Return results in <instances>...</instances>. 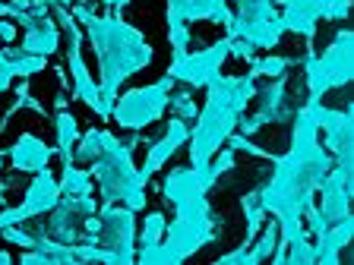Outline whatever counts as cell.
Masks as SVG:
<instances>
[{"label":"cell","instance_id":"6da1fadb","mask_svg":"<svg viewBox=\"0 0 354 265\" xmlns=\"http://www.w3.org/2000/svg\"><path fill=\"white\" fill-rule=\"evenodd\" d=\"M317 108H319V98H307V104L295 110L291 146H288L285 155H275L272 177L257 186L266 215H275V221H279V243L272 250L275 265H285V243L291 237L307 234L304 208L313 202L319 180L332 168V155L317 139L319 136Z\"/></svg>","mask_w":354,"mask_h":265},{"label":"cell","instance_id":"7a4b0ae2","mask_svg":"<svg viewBox=\"0 0 354 265\" xmlns=\"http://www.w3.org/2000/svg\"><path fill=\"white\" fill-rule=\"evenodd\" d=\"M73 19H80L86 26V38L98 57L102 98L111 108L114 98L120 95V86L152 63V57H155L152 44L146 41V35L136 26L124 22L120 13L98 16L86 0H73Z\"/></svg>","mask_w":354,"mask_h":265},{"label":"cell","instance_id":"3957f363","mask_svg":"<svg viewBox=\"0 0 354 265\" xmlns=\"http://www.w3.org/2000/svg\"><path fill=\"white\" fill-rule=\"evenodd\" d=\"M257 95V76H212L206 82V104L196 110V126L190 130V168H206L228 136L237 130L243 110Z\"/></svg>","mask_w":354,"mask_h":265},{"label":"cell","instance_id":"277c9868","mask_svg":"<svg viewBox=\"0 0 354 265\" xmlns=\"http://www.w3.org/2000/svg\"><path fill=\"white\" fill-rule=\"evenodd\" d=\"M177 218L165 228V237L158 246L152 250H140L136 253V262L140 265H177L190 259L193 253H199L203 246L215 243L218 237V218H215L212 206L199 202V206H184L174 208Z\"/></svg>","mask_w":354,"mask_h":265},{"label":"cell","instance_id":"5b68a950","mask_svg":"<svg viewBox=\"0 0 354 265\" xmlns=\"http://www.w3.org/2000/svg\"><path fill=\"white\" fill-rule=\"evenodd\" d=\"M140 142V136H130L127 142L111 139V146L92 161L88 174L98 180V193H102V206H120L140 212L146 208V180L140 177V168L133 164V146Z\"/></svg>","mask_w":354,"mask_h":265},{"label":"cell","instance_id":"8992f818","mask_svg":"<svg viewBox=\"0 0 354 265\" xmlns=\"http://www.w3.org/2000/svg\"><path fill=\"white\" fill-rule=\"evenodd\" d=\"M297 63L304 66L310 98H323L329 88H342L354 76V35L342 29L323 54L307 51Z\"/></svg>","mask_w":354,"mask_h":265},{"label":"cell","instance_id":"52a82bcc","mask_svg":"<svg viewBox=\"0 0 354 265\" xmlns=\"http://www.w3.org/2000/svg\"><path fill=\"white\" fill-rule=\"evenodd\" d=\"M51 16L57 19L60 41H64V48H66V66H70V76H73V95L80 98V101H86L102 120H111V108L104 104V98H102V86L92 79L86 60H82V32H80V22L73 19V13H70V10L60 7V3H54V0H51Z\"/></svg>","mask_w":354,"mask_h":265},{"label":"cell","instance_id":"ba28073f","mask_svg":"<svg viewBox=\"0 0 354 265\" xmlns=\"http://www.w3.org/2000/svg\"><path fill=\"white\" fill-rule=\"evenodd\" d=\"M275 3H285V0H237V10L228 26V38L250 44L257 51L259 48H275L285 35Z\"/></svg>","mask_w":354,"mask_h":265},{"label":"cell","instance_id":"9c48e42d","mask_svg":"<svg viewBox=\"0 0 354 265\" xmlns=\"http://www.w3.org/2000/svg\"><path fill=\"white\" fill-rule=\"evenodd\" d=\"M171 88H174V79H171V76H162V79L152 82V86L130 88V92L114 98L111 117L118 120V126H124V130H130V132L146 130L149 124L162 120V114L168 110Z\"/></svg>","mask_w":354,"mask_h":265},{"label":"cell","instance_id":"30bf717a","mask_svg":"<svg viewBox=\"0 0 354 265\" xmlns=\"http://www.w3.org/2000/svg\"><path fill=\"white\" fill-rule=\"evenodd\" d=\"M228 0H168V41L171 54H184L190 48V22L206 19L215 26H231Z\"/></svg>","mask_w":354,"mask_h":265},{"label":"cell","instance_id":"8fae6325","mask_svg":"<svg viewBox=\"0 0 354 265\" xmlns=\"http://www.w3.org/2000/svg\"><path fill=\"white\" fill-rule=\"evenodd\" d=\"M98 212V202L88 196H60L57 206L48 212V218L32 224V234L38 237H51L60 243H80L86 234V221Z\"/></svg>","mask_w":354,"mask_h":265},{"label":"cell","instance_id":"7c38bea8","mask_svg":"<svg viewBox=\"0 0 354 265\" xmlns=\"http://www.w3.org/2000/svg\"><path fill=\"white\" fill-rule=\"evenodd\" d=\"M228 57H231V41L221 38V41L209 44V48H203L196 54L190 51L171 54V66L165 76H171L174 82H184L190 88H206V82L221 73V63Z\"/></svg>","mask_w":354,"mask_h":265},{"label":"cell","instance_id":"4fadbf2b","mask_svg":"<svg viewBox=\"0 0 354 265\" xmlns=\"http://www.w3.org/2000/svg\"><path fill=\"white\" fill-rule=\"evenodd\" d=\"M95 215H98L95 243L111 253H118L124 265H133L136 262V212L114 202V206H102Z\"/></svg>","mask_w":354,"mask_h":265},{"label":"cell","instance_id":"5bb4252c","mask_svg":"<svg viewBox=\"0 0 354 265\" xmlns=\"http://www.w3.org/2000/svg\"><path fill=\"white\" fill-rule=\"evenodd\" d=\"M57 199H60L57 177H54L48 168L35 170V177H32V184H29V190H26V196H22L19 206L16 208H0V228L41 218V215H48L54 206H57Z\"/></svg>","mask_w":354,"mask_h":265},{"label":"cell","instance_id":"9a60e30c","mask_svg":"<svg viewBox=\"0 0 354 265\" xmlns=\"http://www.w3.org/2000/svg\"><path fill=\"white\" fill-rule=\"evenodd\" d=\"M317 126L326 132V148L332 155V164L348 174H354V114L348 110H332L323 108L319 101L317 108Z\"/></svg>","mask_w":354,"mask_h":265},{"label":"cell","instance_id":"2e32d148","mask_svg":"<svg viewBox=\"0 0 354 265\" xmlns=\"http://www.w3.org/2000/svg\"><path fill=\"white\" fill-rule=\"evenodd\" d=\"M257 110L253 114H247V117H241V124H237V130L243 132V136H253L257 130H263L266 124H285L288 117H291V108H288V76H275L269 86L257 88Z\"/></svg>","mask_w":354,"mask_h":265},{"label":"cell","instance_id":"e0dca14e","mask_svg":"<svg viewBox=\"0 0 354 265\" xmlns=\"http://www.w3.org/2000/svg\"><path fill=\"white\" fill-rule=\"evenodd\" d=\"M351 180L354 174H348V170L335 168L332 164L329 170H326V177L319 180L317 193H319V212H323V218L329 221V224H335V221L342 218H351Z\"/></svg>","mask_w":354,"mask_h":265},{"label":"cell","instance_id":"ac0fdd59","mask_svg":"<svg viewBox=\"0 0 354 265\" xmlns=\"http://www.w3.org/2000/svg\"><path fill=\"white\" fill-rule=\"evenodd\" d=\"M187 139H190V124L187 120H180V117H171L168 120V126H165V136H158V139L149 146V155H146V161H142V168H140V177L142 180H152L158 170L165 168V164L174 158V152L180 146H187Z\"/></svg>","mask_w":354,"mask_h":265},{"label":"cell","instance_id":"d6986e66","mask_svg":"<svg viewBox=\"0 0 354 265\" xmlns=\"http://www.w3.org/2000/svg\"><path fill=\"white\" fill-rule=\"evenodd\" d=\"M279 16H281V26H285V32L304 35V41L313 44V35H317V22L323 19V0H285Z\"/></svg>","mask_w":354,"mask_h":265},{"label":"cell","instance_id":"ffe728a7","mask_svg":"<svg viewBox=\"0 0 354 265\" xmlns=\"http://www.w3.org/2000/svg\"><path fill=\"white\" fill-rule=\"evenodd\" d=\"M10 161H13L16 170H22V174H35V170L48 168L54 158V148L48 146L44 139H38L35 132H22L19 139L10 146Z\"/></svg>","mask_w":354,"mask_h":265},{"label":"cell","instance_id":"44dd1931","mask_svg":"<svg viewBox=\"0 0 354 265\" xmlns=\"http://www.w3.org/2000/svg\"><path fill=\"white\" fill-rule=\"evenodd\" d=\"M351 234H354V221L351 218H342V221H335V224H329V228H326V234L313 240L317 262L319 265H339L342 250L351 243Z\"/></svg>","mask_w":354,"mask_h":265},{"label":"cell","instance_id":"7402d4cb","mask_svg":"<svg viewBox=\"0 0 354 265\" xmlns=\"http://www.w3.org/2000/svg\"><path fill=\"white\" fill-rule=\"evenodd\" d=\"M54 130H57V152L64 158V164H76L73 161V146L80 139V124L66 108H57L54 114Z\"/></svg>","mask_w":354,"mask_h":265},{"label":"cell","instance_id":"603a6c76","mask_svg":"<svg viewBox=\"0 0 354 265\" xmlns=\"http://www.w3.org/2000/svg\"><path fill=\"white\" fill-rule=\"evenodd\" d=\"M111 139H114V132H108V130H88L86 136H80L76 139V146H73V161H80V164H92L98 158V155L104 152V148L111 146Z\"/></svg>","mask_w":354,"mask_h":265},{"label":"cell","instance_id":"cb8c5ba5","mask_svg":"<svg viewBox=\"0 0 354 265\" xmlns=\"http://www.w3.org/2000/svg\"><path fill=\"white\" fill-rule=\"evenodd\" d=\"M60 196H88L92 193V174L76 164H64V174H60Z\"/></svg>","mask_w":354,"mask_h":265},{"label":"cell","instance_id":"d4e9b609","mask_svg":"<svg viewBox=\"0 0 354 265\" xmlns=\"http://www.w3.org/2000/svg\"><path fill=\"white\" fill-rule=\"evenodd\" d=\"M241 208H243V218H247V234H243V246H250L253 237L259 234V228H263V221H266V208L263 202H259V193L250 190L247 196L241 199Z\"/></svg>","mask_w":354,"mask_h":265},{"label":"cell","instance_id":"484cf974","mask_svg":"<svg viewBox=\"0 0 354 265\" xmlns=\"http://www.w3.org/2000/svg\"><path fill=\"white\" fill-rule=\"evenodd\" d=\"M259 230H263V234L253 237V246H247V262L250 265L269 259L272 256V250H275V243H279V221H269V224L259 228Z\"/></svg>","mask_w":354,"mask_h":265},{"label":"cell","instance_id":"4316f807","mask_svg":"<svg viewBox=\"0 0 354 265\" xmlns=\"http://www.w3.org/2000/svg\"><path fill=\"white\" fill-rule=\"evenodd\" d=\"M165 228H168V218H165V212H149L146 221H142L140 237H136L140 250H152V246H158V243H162V237H165Z\"/></svg>","mask_w":354,"mask_h":265},{"label":"cell","instance_id":"83f0119b","mask_svg":"<svg viewBox=\"0 0 354 265\" xmlns=\"http://www.w3.org/2000/svg\"><path fill=\"white\" fill-rule=\"evenodd\" d=\"M291 63H297L295 57H253L250 60V73L253 76H269V79H275V76H281Z\"/></svg>","mask_w":354,"mask_h":265},{"label":"cell","instance_id":"f1b7e54d","mask_svg":"<svg viewBox=\"0 0 354 265\" xmlns=\"http://www.w3.org/2000/svg\"><path fill=\"white\" fill-rule=\"evenodd\" d=\"M168 108L174 110V117H180V120H196V101H193V95H190V88H180V92H171L168 95Z\"/></svg>","mask_w":354,"mask_h":265},{"label":"cell","instance_id":"f546056e","mask_svg":"<svg viewBox=\"0 0 354 265\" xmlns=\"http://www.w3.org/2000/svg\"><path fill=\"white\" fill-rule=\"evenodd\" d=\"M19 108H29V110H35V114H44V108L35 101V98H32V92H29V82H26V79H22V86L16 88V101H13V108H10L7 114H3V120H0V132L7 130L10 117H13V114H16V110H19Z\"/></svg>","mask_w":354,"mask_h":265},{"label":"cell","instance_id":"4dcf8cb0","mask_svg":"<svg viewBox=\"0 0 354 265\" xmlns=\"http://www.w3.org/2000/svg\"><path fill=\"white\" fill-rule=\"evenodd\" d=\"M228 146L234 148V152H250V155H257V158H266V161H272V158H275V155H269V152H266V148L253 146V142L247 139L243 132H237V130H234V132H231V136H228Z\"/></svg>","mask_w":354,"mask_h":265},{"label":"cell","instance_id":"1f68e13d","mask_svg":"<svg viewBox=\"0 0 354 265\" xmlns=\"http://www.w3.org/2000/svg\"><path fill=\"white\" fill-rule=\"evenodd\" d=\"M0 41H7V44L16 41V26H13V22L0 19Z\"/></svg>","mask_w":354,"mask_h":265},{"label":"cell","instance_id":"d6a6232c","mask_svg":"<svg viewBox=\"0 0 354 265\" xmlns=\"http://www.w3.org/2000/svg\"><path fill=\"white\" fill-rule=\"evenodd\" d=\"M0 73H10L16 79V73H13V60L7 57V51H3V48H0Z\"/></svg>","mask_w":354,"mask_h":265},{"label":"cell","instance_id":"836d02e7","mask_svg":"<svg viewBox=\"0 0 354 265\" xmlns=\"http://www.w3.org/2000/svg\"><path fill=\"white\" fill-rule=\"evenodd\" d=\"M98 3H104L108 10H114V13H118V10H124L127 3H130V0H98Z\"/></svg>","mask_w":354,"mask_h":265},{"label":"cell","instance_id":"e575fe53","mask_svg":"<svg viewBox=\"0 0 354 265\" xmlns=\"http://www.w3.org/2000/svg\"><path fill=\"white\" fill-rule=\"evenodd\" d=\"M10 82H13V76H10V73H0V95H3V92L10 88Z\"/></svg>","mask_w":354,"mask_h":265},{"label":"cell","instance_id":"d590c367","mask_svg":"<svg viewBox=\"0 0 354 265\" xmlns=\"http://www.w3.org/2000/svg\"><path fill=\"white\" fill-rule=\"evenodd\" d=\"M54 3H60V7H66V10L73 7V0H54Z\"/></svg>","mask_w":354,"mask_h":265},{"label":"cell","instance_id":"8d00e7d4","mask_svg":"<svg viewBox=\"0 0 354 265\" xmlns=\"http://www.w3.org/2000/svg\"><path fill=\"white\" fill-rule=\"evenodd\" d=\"M0 168H3V152H0Z\"/></svg>","mask_w":354,"mask_h":265},{"label":"cell","instance_id":"74e56055","mask_svg":"<svg viewBox=\"0 0 354 265\" xmlns=\"http://www.w3.org/2000/svg\"><path fill=\"white\" fill-rule=\"evenodd\" d=\"M0 206H3V193H0Z\"/></svg>","mask_w":354,"mask_h":265}]
</instances>
